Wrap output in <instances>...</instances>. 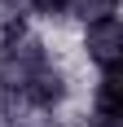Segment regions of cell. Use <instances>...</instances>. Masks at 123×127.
<instances>
[{"instance_id": "obj_2", "label": "cell", "mask_w": 123, "mask_h": 127, "mask_svg": "<svg viewBox=\"0 0 123 127\" xmlns=\"http://www.w3.org/2000/svg\"><path fill=\"white\" fill-rule=\"evenodd\" d=\"M84 18H88V22L114 18V0H84Z\"/></svg>"}, {"instance_id": "obj_1", "label": "cell", "mask_w": 123, "mask_h": 127, "mask_svg": "<svg viewBox=\"0 0 123 127\" xmlns=\"http://www.w3.org/2000/svg\"><path fill=\"white\" fill-rule=\"evenodd\" d=\"M88 53L106 75H114V62H119V22L114 18H101L88 26Z\"/></svg>"}, {"instance_id": "obj_3", "label": "cell", "mask_w": 123, "mask_h": 127, "mask_svg": "<svg viewBox=\"0 0 123 127\" xmlns=\"http://www.w3.org/2000/svg\"><path fill=\"white\" fill-rule=\"evenodd\" d=\"M31 4H35L40 13H62L66 4H70V0H31Z\"/></svg>"}]
</instances>
